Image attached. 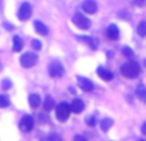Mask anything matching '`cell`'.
Wrapping results in <instances>:
<instances>
[{"label":"cell","mask_w":146,"mask_h":141,"mask_svg":"<svg viewBox=\"0 0 146 141\" xmlns=\"http://www.w3.org/2000/svg\"><path fill=\"white\" fill-rule=\"evenodd\" d=\"M32 14V7L28 3H23L18 9V18L21 21H27Z\"/></svg>","instance_id":"cell-6"},{"label":"cell","mask_w":146,"mask_h":141,"mask_svg":"<svg viewBox=\"0 0 146 141\" xmlns=\"http://www.w3.org/2000/svg\"><path fill=\"white\" fill-rule=\"evenodd\" d=\"M98 76L104 81H111L114 77L113 73H111L110 70L106 69V68H103V67H99L98 68Z\"/></svg>","instance_id":"cell-12"},{"label":"cell","mask_w":146,"mask_h":141,"mask_svg":"<svg viewBox=\"0 0 146 141\" xmlns=\"http://www.w3.org/2000/svg\"><path fill=\"white\" fill-rule=\"evenodd\" d=\"M19 62H21V66L25 67V68H31L33 67L36 63H37V55L32 51H27L25 53L22 57L19 58Z\"/></svg>","instance_id":"cell-3"},{"label":"cell","mask_w":146,"mask_h":141,"mask_svg":"<svg viewBox=\"0 0 146 141\" xmlns=\"http://www.w3.org/2000/svg\"><path fill=\"white\" fill-rule=\"evenodd\" d=\"M86 123H87L88 126H95V119L94 118H87L86 119Z\"/></svg>","instance_id":"cell-28"},{"label":"cell","mask_w":146,"mask_h":141,"mask_svg":"<svg viewBox=\"0 0 146 141\" xmlns=\"http://www.w3.org/2000/svg\"><path fill=\"white\" fill-rule=\"evenodd\" d=\"M28 103H30V106H31L32 109L38 108V105L41 104L40 95H37V94H31L30 98H28Z\"/></svg>","instance_id":"cell-14"},{"label":"cell","mask_w":146,"mask_h":141,"mask_svg":"<svg viewBox=\"0 0 146 141\" xmlns=\"http://www.w3.org/2000/svg\"><path fill=\"white\" fill-rule=\"evenodd\" d=\"M141 132H142V134H145V135H146V122H145V123L141 126Z\"/></svg>","instance_id":"cell-29"},{"label":"cell","mask_w":146,"mask_h":141,"mask_svg":"<svg viewBox=\"0 0 146 141\" xmlns=\"http://www.w3.org/2000/svg\"><path fill=\"white\" fill-rule=\"evenodd\" d=\"M22 48H23L22 39H21L19 36H14V39H13V51L18 53V51L22 50Z\"/></svg>","instance_id":"cell-15"},{"label":"cell","mask_w":146,"mask_h":141,"mask_svg":"<svg viewBox=\"0 0 146 141\" xmlns=\"http://www.w3.org/2000/svg\"><path fill=\"white\" fill-rule=\"evenodd\" d=\"M82 10L87 14H95L98 10V4L95 0H85L82 3Z\"/></svg>","instance_id":"cell-8"},{"label":"cell","mask_w":146,"mask_h":141,"mask_svg":"<svg viewBox=\"0 0 146 141\" xmlns=\"http://www.w3.org/2000/svg\"><path fill=\"white\" fill-rule=\"evenodd\" d=\"M9 99L7 98L5 95H0V108H7L9 106Z\"/></svg>","instance_id":"cell-21"},{"label":"cell","mask_w":146,"mask_h":141,"mask_svg":"<svg viewBox=\"0 0 146 141\" xmlns=\"http://www.w3.org/2000/svg\"><path fill=\"white\" fill-rule=\"evenodd\" d=\"M139 141H144V140H139Z\"/></svg>","instance_id":"cell-31"},{"label":"cell","mask_w":146,"mask_h":141,"mask_svg":"<svg viewBox=\"0 0 146 141\" xmlns=\"http://www.w3.org/2000/svg\"><path fill=\"white\" fill-rule=\"evenodd\" d=\"M73 141H87L83 136H81V135H76L74 137H73Z\"/></svg>","instance_id":"cell-27"},{"label":"cell","mask_w":146,"mask_h":141,"mask_svg":"<svg viewBox=\"0 0 146 141\" xmlns=\"http://www.w3.org/2000/svg\"><path fill=\"white\" fill-rule=\"evenodd\" d=\"M71 105H68L67 103H60L55 109V117L56 119H59L60 122H64L69 118L71 114Z\"/></svg>","instance_id":"cell-2"},{"label":"cell","mask_w":146,"mask_h":141,"mask_svg":"<svg viewBox=\"0 0 146 141\" xmlns=\"http://www.w3.org/2000/svg\"><path fill=\"white\" fill-rule=\"evenodd\" d=\"M31 45H32V48L35 49V50H40L41 46H42V44H41V41H40V40H32Z\"/></svg>","instance_id":"cell-22"},{"label":"cell","mask_w":146,"mask_h":141,"mask_svg":"<svg viewBox=\"0 0 146 141\" xmlns=\"http://www.w3.org/2000/svg\"><path fill=\"white\" fill-rule=\"evenodd\" d=\"M12 86V82H10L9 80H4L3 81V87L4 88H8V87H10Z\"/></svg>","instance_id":"cell-26"},{"label":"cell","mask_w":146,"mask_h":141,"mask_svg":"<svg viewBox=\"0 0 146 141\" xmlns=\"http://www.w3.org/2000/svg\"><path fill=\"white\" fill-rule=\"evenodd\" d=\"M121 73L127 78H136L140 74V66L136 62H127L121 67Z\"/></svg>","instance_id":"cell-1"},{"label":"cell","mask_w":146,"mask_h":141,"mask_svg":"<svg viewBox=\"0 0 146 141\" xmlns=\"http://www.w3.org/2000/svg\"><path fill=\"white\" fill-rule=\"evenodd\" d=\"M77 81H78V86H80L81 90L86 91V92H90V91L94 90V83L91 82L88 78H86V77H77Z\"/></svg>","instance_id":"cell-9"},{"label":"cell","mask_w":146,"mask_h":141,"mask_svg":"<svg viewBox=\"0 0 146 141\" xmlns=\"http://www.w3.org/2000/svg\"><path fill=\"white\" fill-rule=\"evenodd\" d=\"M48 70H49V74L53 78H59L64 74V67L62 66V63H59V62H56V61L50 63Z\"/></svg>","instance_id":"cell-5"},{"label":"cell","mask_w":146,"mask_h":141,"mask_svg":"<svg viewBox=\"0 0 146 141\" xmlns=\"http://www.w3.org/2000/svg\"><path fill=\"white\" fill-rule=\"evenodd\" d=\"M111 126H113V119H110V118H104L103 121L100 122V128L103 130L104 132L108 131Z\"/></svg>","instance_id":"cell-17"},{"label":"cell","mask_w":146,"mask_h":141,"mask_svg":"<svg viewBox=\"0 0 146 141\" xmlns=\"http://www.w3.org/2000/svg\"><path fill=\"white\" fill-rule=\"evenodd\" d=\"M137 33H139L141 37L146 36V22L145 21H142V22L139 23V26H137Z\"/></svg>","instance_id":"cell-19"},{"label":"cell","mask_w":146,"mask_h":141,"mask_svg":"<svg viewBox=\"0 0 146 141\" xmlns=\"http://www.w3.org/2000/svg\"><path fill=\"white\" fill-rule=\"evenodd\" d=\"M0 70H1V63H0Z\"/></svg>","instance_id":"cell-30"},{"label":"cell","mask_w":146,"mask_h":141,"mask_svg":"<svg viewBox=\"0 0 146 141\" xmlns=\"http://www.w3.org/2000/svg\"><path fill=\"white\" fill-rule=\"evenodd\" d=\"M33 128V118L31 116H25L19 122V130L22 132H30Z\"/></svg>","instance_id":"cell-7"},{"label":"cell","mask_w":146,"mask_h":141,"mask_svg":"<svg viewBox=\"0 0 146 141\" xmlns=\"http://www.w3.org/2000/svg\"><path fill=\"white\" fill-rule=\"evenodd\" d=\"M33 27H35L36 32L38 33V35H42V36H46L49 32V28L46 27L45 25H44L42 22H40V21H35V23H33Z\"/></svg>","instance_id":"cell-13"},{"label":"cell","mask_w":146,"mask_h":141,"mask_svg":"<svg viewBox=\"0 0 146 141\" xmlns=\"http://www.w3.org/2000/svg\"><path fill=\"white\" fill-rule=\"evenodd\" d=\"M83 109H85V104H83V101L81 99H74L71 103V110L73 113L80 114L83 112Z\"/></svg>","instance_id":"cell-11"},{"label":"cell","mask_w":146,"mask_h":141,"mask_svg":"<svg viewBox=\"0 0 146 141\" xmlns=\"http://www.w3.org/2000/svg\"><path fill=\"white\" fill-rule=\"evenodd\" d=\"M48 139H49V141H63V139H62L59 135H56V134H51Z\"/></svg>","instance_id":"cell-23"},{"label":"cell","mask_w":146,"mask_h":141,"mask_svg":"<svg viewBox=\"0 0 146 141\" xmlns=\"http://www.w3.org/2000/svg\"><path fill=\"white\" fill-rule=\"evenodd\" d=\"M137 96L146 103V87H144V86H140V87L137 88Z\"/></svg>","instance_id":"cell-20"},{"label":"cell","mask_w":146,"mask_h":141,"mask_svg":"<svg viewBox=\"0 0 146 141\" xmlns=\"http://www.w3.org/2000/svg\"><path fill=\"white\" fill-rule=\"evenodd\" d=\"M133 1L137 7H144V5L146 4V0H133Z\"/></svg>","instance_id":"cell-25"},{"label":"cell","mask_w":146,"mask_h":141,"mask_svg":"<svg viewBox=\"0 0 146 141\" xmlns=\"http://www.w3.org/2000/svg\"><path fill=\"white\" fill-rule=\"evenodd\" d=\"M72 21L78 28H81V30H87L91 25L90 19H87V18H86L83 14H81V13H76V14L73 15Z\"/></svg>","instance_id":"cell-4"},{"label":"cell","mask_w":146,"mask_h":141,"mask_svg":"<svg viewBox=\"0 0 146 141\" xmlns=\"http://www.w3.org/2000/svg\"><path fill=\"white\" fill-rule=\"evenodd\" d=\"M78 40H80V41H83V43H86L87 45H90L92 49H96V48H98V43H96V40H95V39H92V37L78 36Z\"/></svg>","instance_id":"cell-16"},{"label":"cell","mask_w":146,"mask_h":141,"mask_svg":"<svg viewBox=\"0 0 146 141\" xmlns=\"http://www.w3.org/2000/svg\"><path fill=\"white\" fill-rule=\"evenodd\" d=\"M123 54L127 57V58H131V57H133V51H132L129 48H124L123 49Z\"/></svg>","instance_id":"cell-24"},{"label":"cell","mask_w":146,"mask_h":141,"mask_svg":"<svg viewBox=\"0 0 146 141\" xmlns=\"http://www.w3.org/2000/svg\"><path fill=\"white\" fill-rule=\"evenodd\" d=\"M106 37L109 39V40H118L119 37V30L118 27H117L115 25H110L108 26V28H106Z\"/></svg>","instance_id":"cell-10"},{"label":"cell","mask_w":146,"mask_h":141,"mask_svg":"<svg viewBox=\"0 0 146 141\" xmlns=\"http://www.w3.org/2000/svg\"><path fill=\"white\" fill-rule=\"evenodd\" d=\"M54 108V99L51 96H46L45 100H44V109L45 112H49Z\"/></svg>","instance_id":"cell-18"}]
</instances>
